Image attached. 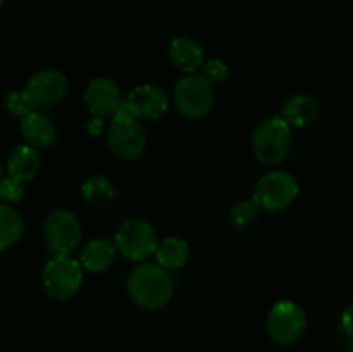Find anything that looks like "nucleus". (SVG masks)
I'll return each mask as SVG.
<instances>
[{
    "label": "nucleus",
    "instance_id": "f257e3e1",
    "mask_svg": "<svg viewBox=\"0 0 353 352\" xmlns=\"http://www.w3.org/2000/svg\"><path fill=\"white\" fill-rule=\"evenodd\" d=\"M126 289L130 299L138 307L159 311L171 302L174 283L169 271L162 269L159 264L140 262L128 276Z\"/></svg>",
    "mask_w": 353,
    "mask_h": 352
},
{
    "label": "nucleus",
    "instance_id": "f03ea898",
    "mask_svg": "<svg viewBox=\"0 0 353 352\" xmlns=\"http://www.w3.org/2000/svg\"><path fill=\"white\" fill-rule=\"evenodd\" d=\"M292 126L281 116L262 119L252 131V152L265 166H278L292 150Z\"/></svg>",
    "mask_w": 353,
    "mask_h": 352
},
{
    "label": "nucleus",
    "instance_id": "7ed1b4c3",
    "mask_svg": "<svg viewBox=\"0 0 353 352\" xmlns=\"http://www.w3.org/2000/svg\"><path fill=\"white\" fill-rule=\"evenodd\" d=\"M107 144L116 157L134 161L141 157L147 148V133L140 121L121 107L107 126Z\"/></svg>",
    "mask_w": 353,
    "mask_h": 352
},
{
    "label": "nucleus",
    "instance_id": "20e7f679",
    "mask_svg": "<svg viewBox=\"0 0 353 352\" xmlns=\"http://www.w3.org/2000/svg\"><path fill=\"white\" fill-rule=\"evenodd\" d=\"M41 283L52 300L72 299L81 289L83 268L71 254H57L45 264Z\"/></svg>",
    "mask_w": 353,
    "mask_h": 352
},
{
    "label": "nucleus",
    "instance_id": "39448f33",
    "mask_svg": "<svg viewBox=\"0 0 353 352\" xmlns=\"http://www.w3.org/2000/svg\"><path fill=\"white\" fill-rule=\"evenodd\" d=\"M69 92L68 78L57 69H41L34 72L21 90L30 113H47L61 106Z\"/></svg>",
    "mask_w": 353,
    "mask_h": 352
},
{
    "label": "nucleus",
    "instance_id": "423d86ee",
    "mask_svg": "<svg viewBox=\"0 0 353 352\" xmlns=\"http://www.w3.org/2000/svg\"><path fill=\"white\" fill-rule=\"evenodd\" d=\"M174 106L186 119H203L214 107V85L200 72L185 75L174 86Z\"/></svg>",
    "mask_w": 353,
    "mask_h": 352
},
{
    "label": "nucleus",
    "instance_id": "0eeeda50",
    "mask_svg": "<svg viewBox=\"0 0 353 352\" xmlns=\"http://www.w3.org/2000/svg\"><path fill=\"white\" fill-rule=\"evenodd\" d=\"M117 254L131 262H145L150 255H154L159 245V235L155 228L148 221L140 217H131L121 223L117 228L116 238Z\"/></svg>",
    "mask_w": 353,
    "mask_h": 352
},
{
    "label": "nucleus",
    "instance_id": "6e6552de",
    "mask_svg": "<svg viewBox=\"0 0 353 352\" xmlns=\"http://www.w3.org/2000/svg\"><path fill=\"white\" fill-rule=\"evenodd\" d=\"M300 192L299 182L288 171H269L255 183L252 199L261 211L281 213L296 200Z\"/></svg>",
    "mask_w": 353,
    "mask_h": 352
},
{
    "label": "nucleus",
    "instance_id": "1a4fd4ad",
    "mask_svg": "<svg viewBox=\"0 0 353 352\" xmlns=\"http://www.w3.org/2000/svg\"><path fill=\"white\" fill-rule=\"evenodd\" d=\"M268 333L278 345H295L307 331V313L293 300H279L268 314Z\"/></svg>",
    "mask_w": 353,
    "mask_h": 352
},
{
    "label": "nucleus",
    "instance_id": "9d476101",
    "mask_svg": "<svg viewBox=\"0 0 353 352\" xmlns=\"http://www.w3.org/2000/svg\"><path fill=\"white\" fill-rule=\"evenodd\" d=\"M43 237L55 255L72 254L83 237L81 221L72 211L59 207L45 217Z\"/></svg>",
    "mask_w": 353,
    "mask_h": 352
},
{
    "label": "nucleus",
    "instance_id": "9b49d317",
    "mask_svg": "<svg viewBox=\"0 0 353 352\" xmlns=\"http://www.w3.org/2000/svg\"><path fill=\"white\" fill-rule=\"evenodd\" d=\"M123 109L138 121H157L168 113L169 97L161 86L147 83L124 97Z\"/></svg>",
    "mask_w": 353,
    "mask_h": 352
},
{
    "label": "nucleus",
    "instance_id": "f8f14e48",
    "mask_svg": "<svg viewBox=\"0 0 353 352\" xmlns=\"http://www.w3.org/2000/svg\"><path fill=\"white\" fill-rule=\"evenodd\" d=\"M83 99L93 117L107 119V117H112L117 110H121L124 97L121 95V88L114 79L100 76L86 85Z\"/></svg>",
    "mask_w": 353,
    "mask_h": 352
},
{
    "label": "nucleus",
    "instance_id": "ddd939ff",
    "mask_svg": "<svg viewBox=\"0 0 353 352\" xmlns=\"http://www.w3.org/2000/svg\"><path fill=\"white\" fill-rule=\"evenodd\" d=\"M168 55L171 64L185 75L200 72L205 62L202 45L190 37H176L169 45Z\"/></svg>",
    "mask_w": 353,
    "mask_h": 352
},
{
    "label": "nucleus",
    "instance_id": "4468645a",
    "mask_svg": "<svg viewBox=\"0 0 353 352\" xmlns=\"http://www.w3.org/2000/svg\"><path fill=\"white\" fill-rule=\"evenodd\" d=\"M321 106L312 95L295 93L285 100L279 116L292 128H307L319 119Z\"/></svg>",
    "mask_w": 353,
    "mask_h": 352
},
{
    "label": "nucleus",
    "instance_id": "2eb2a0df",
    "mask_svg": "<svg viewBox=\"0 0 353 352\" xmlns=\"http://www.w3.org/2000/svg\"><path fill=\"white\" fill-rule=\"evenodd\" d=\"M19 130L24 141L34 148H48L57 140L54 123L45 116V113H28L21 117Z\"/></svg>",
    "mask_w": 353,
    "mask_h": 352
},
{
    "label": "nucleus",
    "instance_id": "dca6fc26",
    "mask_svg": "<svg viewBox=\"0 0 353 352\" xmlns=\"http://www.w3.org/2000/svg\"><path fill=\"white\" fill-rule=\"evenodd\" d=\"M41 168V155L31 145H17L12 148L6 162V175L19 182H31Z\"/></svg>",
    "mask_w": 353,
    "mask_h": 352
},
{
    "label": "nucleus",
    "instance_id": "f3484780",
    "mask_svg": "<svg viewBox=\"0 0 353 352\" xmlns=\"http://www.w3.org/2000/svg\"><path fill=\"white\" fill-rule=\"evenodd\" d=\"M117 257L116 244L107 238H95L83 247L79 264L90 273H105L114 266Z\"/></svg>",
    "mask_w": 353,
    "mask_h": 352
},
{
    "label": "nucleus",
    "instance_id": "a211bd4d",
    "mask_svg": "<svg viewBox=\"0 0 353 352\" xmlns=\"http://www.w3.org/2000/svg\"><path fill=\"white\" fill-rule=\"evenodd\" d=\"M155 264L161 266L165 271H179L185 268L190 261V245L188 242L179 237H168L159 240L157 248L154 252Z\"/></svg>",
    "mask_w": 353,
    "mask_h": 352
},
{
    "label": "nucleus",
    "instance_id": "6ab92c4d",
    "mask_svg": "<svg viewBox=\"0 0 353 352\" xmlns=\"http://www.w3.org/2000/svg\"><path fill=\"white\" fill-rule=\"evenodd\" d=\"M79 192H81L83 200L95 209L109 207L116 200V188L112 182L103 175H93L83 179Z\"/></svg>",
    "mask_w": 353,
    "mask_h": 352
},
{
    "label": "nucleus",
    "instance_id": "aec40b11",
    "mask_svg": "<svg viewBox=\"0 0 353 352\" xmlns=\"http://www.w3.org/2000/svg\"><path fill=\"white\" fill-rule=\"evenodd\" d=\"M24 233L23 216L10 204H0V251H7L21 240Z\"/></svg>",
    "mask_w": 353,
    "mask_h": 352
},
{
    "label": "nucleus",
    "instance_id": "412c9836",
    "mask_svg": "<svg viewBox=\"0 0 353 352\" xmlns=\"http://www.w3.org/2000/svg\"><path fill=\"white\" fill-rule=\"evenodd\" d=\"M261 216V207L254 199L238 200L230 211V221L236 228H248Z\"/></svg>",
    "mask_w": 353,
    "mask_h": 352
},
{
    "label": "nucleus",
    "instance_id": "4be33fe9",
    "mask_svg": "<svg viewBox=\"0 0 353 352\" xmlns=\"http://www.w3.org/2000/svg\"><path fill=\"white\" fill-rule=\"evenodd\" d=\"M23 195H24L23 182L3 175V178L0 179V199L7 204H16L23 199Z\"/></svg>",
    "mask_w": 353,
    "mask_h": 352
},
{
    "label": "nucleus",
    "instance_id": "5701e85b",
    "mask_svg": "<svg viewBox=\"0 0 353 352\" xmlns=\"http://www.w3.org/2000/svg\"><path fill=\"white\" fill-rule=\"evenodd\" d=\"M200 75L205 76L212 85H216V83H223L228 78L230 69H228L226 62L223 59H209V61L203 62Z\"/></svg>",
    "mask_w": 353,
    "mask_h": 352
},
{
    "label": "nucleus",
    "instance_id": "b1692460",
    "mask_svg": "<svg viewBox=\"0 0 353 352\" xmlns=\"http://www.w3.org/2000/svg\"><path fill=\"white\" fill-rule=\"evenodd\" d=\"M6 109L9 114H12V116H19V117L26 116V114L30 113V109H28L26 106V100H24L21 90H12V92L7 93Z\"/></svg>",
    "mask_w": 353,
    "mask_h": 352
},
{
    "label": "nucleus",
    "instance_id": "393cba45",
    "mask_svg": "<svg viewBox=\"0 0 353 352\" xmlns=\"http://www.w3.org/2000/svg\"><path fill=\"white\" fill-rule=\"evenodd\" d=\"M341 328L345 330V333L353 337V304L348 306L341 314Z\"/></svg>",
    "mask_w": 353,
    "mask_h": 352
},
{
    "label": "nucleus",
    "instance_id": "a878e982",
    "mask_svg": "<svg viewBox=\"0 0 353 352\" xmlns=\"http://www.w3.org/2000/svg\"><path fill=\"white\" fill-rule=\"evenodd\" d=\"M103 128H105V124H103V119H100V117H93L88 124V130L92 135H100Z\"/></svg>",
    "mask_w": 353,
    "mask_h": 352
},
{
    "label": "nucleus",
    "instance_id": "bb28decb",
    "mask_svg": "<svg viewBox=\"0 0 353 352\" xmlns=\"http://www.w3.org/2000/svg\"><path fill=\"white\" fill-rule=\"evenodd\" d=\"M3 175H6V168H3V164L0 162V179L3 178Z\"/></svg>",
    "mask_w": 353,
    "mask_h": 352
},
{
    "label": "nucleus",
    "instance_id": "cd10ccee",
    "mask_svg": "<svg viewBox=\"0 0 353 352\" xmlns=\"http://www.w3.org/2000/svg\"><path fill=\"white\" fill-rule=\"evenodd\" d=\"M352 338V342H350V352H353V337H350Z\"/></svg>",
    "mask_w": 353,
    "mask_h": 352
},
{
    "label": "nucleus",
    "instance_id": "c85d7f7f",
    "mask_svg": "<svg viewBox=\"0 0 353 352\" xmlns=\"http://www.w3.org/2000/svg\"><path fill=\"white\" fill-rule=\"evenodd\" d=\"M2 3H3V0H0V6H2Z\"/></svg>",
    "mask_w": 353,
    "mask_h": 352
}]
</instances>
